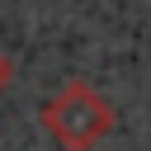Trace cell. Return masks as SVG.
Returning a JSON list of instances; mask_svg holds the SVG:
<instances>
[{
    "instance_id": "1",
    "label": "cell",
    "mask_w": 151,
    "mask_h": 151,
    "mask_svg": "<svg viewBox=\"0 0 151 151\" xmlns=\"http://www.w3.org/2000/svg\"><path fill=\"white\" fill-rule=\"evenodd\" d=\"M42 127L57 146L66 151H90L113 132V104L90 90L85 80H66L47 104H42Z\"/></svg>"
},
{
    "instance_id": "2",
    "label": "cell",
    "mask_w": 151,
    "mask_h": 151,
    "mask_svg": "<svg viewBox=\"0 0 151 151\" xmlns=\"http://www.w3.org/2000/svg\"><path fill=\"white\" fill-rule=\"evenodd\" d=\"M9 80H14V61H9L5 52H0V94L9 90Z\"/></svg>"
}]
</instances>
